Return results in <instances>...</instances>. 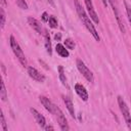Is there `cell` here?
Here are the masks:
<instances>
[{"mask_svg":"<svg viewBox=\"0 0 131 131\" xmlns=\"http://www.w3.org/2000/svg\"><path fill=\"white\" fill-rule=\"evenodd\" d=\"M107 1L110 2L111 6H112V8H113L114 14H115V16H116V19H117V21H118V25H119V28H120L121 32L124 34V33L126 32V30H125V26H124V23H123V21H122V19H121V15H120V13H119V10H118V8H117V5H116V3L114 2V0H107Z\"/></svg>","mask_w":131,"mask_h":131,"instance_id":"8992f818","label":"cell"},{"mask_svg":"<svg viewBox=\"0 0 131 131\" xmlns=\"http://www.w3.org/2000/svg\"><path fill=\"white\" fill-rule=\"evenodd\" d=\"M44 129H45V130H53V127H52V126H45Z\"/></svg>","mask_w":131,"mask_h":131,"instance_id":"484cf974","label":"cell"},{"mask_svg":"<svg viewBox=\"0 0 131 131\" xmlns=\"http://www.w3.org/2000/svg\"><path fill=\"white\" fill-rule=\"evenodd\" d=\"M130 100H131V96H130Z\"/></svg>","mask_w":131,"mask_h":131,"instance_id":"f546056e","label":"cell"},{"mask_svg":"<svg viewBox=\"0 0 131 131\" xmlns=\"http://www.w3.org/2000/svg\"><path fill=\"white\" fill-rule=\"evenodd\" d=\"M53 114H54L55 117H56V120H57V122H58V125H59L60 129H61L62 131H68V130L70 129V127H69V125H68V121H67V119H66V117H64V115H63V113L61 112V110H60L58 106H56L55 104H54Z\"/></svg>","mask_w":131,"mask_h":131,"instance_id":"5b68a950","label":"cell"},{"mask_svg":"<svg viewBox=\"0 0 131 131\" xmlns=\"http://www.w3.org/2000/svg\"><path fill=\"white\" fill-rule=\"evenodd\" d=\"M30 111H31V113H32V115L34 116V118H35V120H36V122L38 123V125L39 126H41V127H45V125H46V121H45V118L36 110V108H33V107H31L30 108Z\"/></svg>","mask_w":131,"mask_h":131,"instance_id":"30bf717a","label":"cell"},{"mask_svg":"<svg viewBox=\"0 0 131 131\" xmlns=\"http://www.w3.org/2000/svg\"><path fill=\"white\" fill-rule=\"evenodd\" d=\"M62 98H63V102H64V104H66V107L68 108V111L70 112V114H71V116L73 117V118H75V110H74V104H73V102H72V100H71V98L69 97V96H62Z\"/></svg>","mask_w":131,"mask_h":131,"instance_id":"4fadbf2b","label":"cell"},{"mask_svg":"<svg viewBox=\"0 0 131 131\" xmlns=\"http://www.w3.org/2000/svg\"><path fill=\"white\" fill-rule=\"evenodd\" d=\"M0 25H1V29H3L5 26V12L3 7L0 8Z\"/></svg>","mask_w":131,"mask_h":131,"instance_id":"ac0fdd59","label":"cell"},{"mask_svg":"<svg viewBox=\"0 0 131 131\" xmlns=\"http://www.w3.org/2000/svg\"><path fill=\"white\" fill-rule=\"evenodd\" d=\"M64 45H66V47L68 48V49H74L75 48V46H76V44H75V42L72 40V39H66V41H64Z\"/></svg>","mask_w":131,"mask_h":131,"instance_id":"d6986e66","label":"cell"},{"mask_svg":"<svg viewBox=\"0 0 131 131\" xmlns=\"http://www.w3.org/2000/svg\"><path fill=\"white\" fill-rule=\"evenodd\" d=\"M28 74H29V76L33 80H35L37 82H41L42 83V82L45 81V76L43 74H41L38 70H36L35 68H33V67H29L28 68Z\"/></svg>","mask_w":131,"mask_h":131,"instance_id":"52a82bcc","label":"cell"},{"mask_svg":"<svg viewBox=\"0 0 131 131\" xmlns=\"http://www.w3.org/2000/svg\"><path fill=\"white\" fill-rule=\"evenodd\" d=\"M0 120H1L2 130H3V131H7L8 128H7V125H6V122H5V118H4V115H3V112H2V111L0 112Z\"/></svg>","mask_w":131,"mask_h":131,"instance_id":"ffe728a7","label":"cell"},{"mask_svg":"<svg viewBox=\"0 0 131 131\" xmlns=\"http://www.w3.org/2000/svg\"><path fill=\"white\" fill-rule=\"evenodd\" d=\"M75 7H76V11H77V13H78L80 19L82 20V23L84 24V26L86 27V29H87V30L89 31V33L93 36V38H94L97 42H99V41H100V37H99V35H98L96 29L94 28L93 24L91 23L90 17H89L88 14L86 13V11H85V9L82 7V5L80 4L79 0H75Z\"/></svg>","mask_w":131,"mask_h":131,"instance_id":"6da1fadb","label":"cell"},{"mask_svg":"<svg viewBox=\"0 0 131 131\" xmlns=\"http://www.w3.org/2000/svg\"><path fill=\"white\" fill-rule=\"evenodd\" d=\"M48 23H49V26H50L52 29L57 28V20H56V18H55L54 16H49Z\"/></svg>","mask_w":131,"mask_h":131,"instance_id":"7402d4cb","label":"cell"},{"mask_svg":"<svg viewBox=\"0 0 131 131\" xmlns=\"http://www.w3.org/2000/svg\"><path fill=\"white\" fill-rule=\"evenodd\" d=\"M60 37H61V36H60V34H56V35L54 36L55 40H57V41H58V40H60Z\"/></svg>","mask_w":131,"mask_h":131,"instance_id":"d4e9b609","label":"cell"},{"mask_svg":"<svg viewBox=\"0 0 131 131\" xmlns=\"http://www.w3.org/2000/svg\"><path fill=\"white\" fill-rule=\"evenodd\" d=\"M84 2H85V5H86V7H87V10H88V13H89V15H90V18H91L95 24H99V18H98V15H97L96 11L94 10L92 1H91V0H84Z\"/></svg>","mask_w":131,"mask_h":131,"instance_id":"ba28073f","label":"cell"},{"mask_svg":"<svg viewBox=\"0 0 131 131\" xmlns=\"http://www.w3.org/2000/svg\"><path fill=\"white\" fill-rule=\"evenodd\" d=\"M45 47H46V50L49 54L52 53V50H51V43H50V37H49V34L47 33V31H45Z\"/></svg>","mask_w":131,"mask_h":131,"instance_id":"9a60e30c","label":"cell"},{"mask_svg":"<svg viewBox=\"0 0 131 131\" xmlns=\"http://www.w3.org/2000/svg\"><path fill=\"white\" fill-rule=\"evenodd\" d=\"M58 73H59V79H60L61 83H62L64 86H68V84H67V78H66V74H64L63 68H62L61 66H58Z\"/></svg>","mask_w":131,"mask_h":131,"instance_id":"2e32d148","label":"cell"},{"mask_svg":"<svg viewBox=\"0 0 131 131\" xmlns=\"http://www.w3.org/2000/svg\"><path fill=\"white\" fill-rule=\"evenodd\" d=\"M124 3H125V8H126V12H127V16H128V20L130 23V26H131V6L127 3L126 0H124Z\"/></svg>","mask_w":131,"mask_h":131,"instance_id":"44dd1931","label":"cell"},{"mask_svg":"<svg viewBox=\"0 0 131 131\" xmlns=\"http://www.w3.org/2000/svg\"><path fill=\"white\" fill-rule=\"evenodd\" d=\"M75 90H76L77 94L80 96V98L82 100H84V101H87L88 100V92H87V90L85 89V87L82 84L77 83L75 85Z\"/></svg>","mask_w":131,"mask_h":131,"instance_id":"9c48e42d","label":"cell"},{"mask_svg":"<svg viewBox=\"0 0 131 131\" xmlns=\"http://www.w3.org/2000/svg\"><path fill=\"white\" fill-rule=\"evenodd\" d=\"M76 64H77V68H78V70H79V72L83 75V77L88 81V82H90V83H93V81H94V77H93V74H92V72L86 67V64L84 63V61H82L81 59H77V61H76Z\"/></svg>","mask_w":131,"mask_h":131,"instance_id":"277c9868","label":"cell"},{"mask_svg":"<svg viewBox=\"0 0 131 131\" xmlns=\"http://www.w3.org/2000/svg\"><path fill=\"white\" fill-rule=\"evenodd\" d=\"M1 5L2 6H6L7 4H6V0H1Z\"/></svg>","mask_w":131,"mask_h":131,"instance_id":"83f0119b","label":"cell"},{"mask_svg":"<svg viewBox=\"0 0 131 131\" xmlns=\"http://www.w3.org/2000/svg\"><path fill=\"white\" fill-rule=\"evenodd\" d=\"M42 19H43V21H48L49 16H48L47 12H43V14H42Z\"/></svg>","mask_w":131,"mask_h":131,"instance_id":"cb8c5ba5","label":"cell"},{"mask_svg":"<svg viewBox=\"0 0 131 131\" xmlns=\"http://www.w3.org/2000/svg\"><path fill=\"white\" fill-rule=\"evenodd\" d=\"M102 3H103V5L106 7L107 6V0H102Z\"/></svg>","mask_w":131,"mask_h":131,"instance_id":"f1b7e54d","label":"cell"},{"mask_svg":"<svg viewBox=\"0 0 131 131\" xmlns=\"http://www.w3.org/2000/svg\"><path fill=\"white\" fill-rule=\"evenodd\" d=\"M39 100H40V102L42 103V105L46 108V111H48L49 113L53 114V111H54V104L49 100V98H47L46 96H40V97H39Z\"/></svg>","mask_w":131,"mask_h":131,"instance_id":"8fae6325","label":"cell"},{"mask_svg":"<svg viewBox=\"0 0 131 131\" xmlns=\"http://www.w3.org/2000/svg\"><path fill=\"white\" fill-rule=\"evenodd\" d=\"M16 5L21 9H28V4L25 0H16Z\"/></svg>","mask_w":131,"mask_h":131,"instance_id":"603a6c76","label":"cell"},{"mask_svg":"<svg viewBox=\"0 0 131 131\" xmlns=\"http://www.w3.org/2000/svg\"><path fill=\"white\" fill-rule=\"evenodd\" d=\"M9 40H10V41H9V42H10V47H11V49H12L14 55L17 57V59H18V61L21 63V66L27 67V64H28L27 58H26L25 53H24L23 49L20 48L19 44L17 43V41L15 40V38H14L13 36H10V39H9Z\"/></svg>","mask_w":131,"mask_h":131,"instance_id":"7a4b0ae2","label":"cell"},{"mask_svg":"<svg viewBox=\"0 0 131 131\" xmlns=\"http://www.w3.org/2000/svg\"><path fill=\"white\" fill-rule=\"evenodd\" d=\"M28 23H29V25H30L34 30H36L39 34H41V33H42V27H41L40 23H39L36 18H34V17L30 16V17H28Z\"/></svg>","mask_w":131,"mask_h":131,"instance_id":"7c38bea8","label":"cell"},{"mask_svg":"<svg viewBox=\"0 0 131 131\" xmlns=\"http://www.w3.org/2000/svg\"><path fill=\"white\" fill-rule=\"evenodd\" d=\"M55 51L57 52V54L61 57H68L69 56V51L68 49H66V47L60 44V43H57L56 46H55Z\"/></svg>","mask_w":131,"mask_h":131,"instance_id":"5bb4252c","label":"cell"},{"mask_svg":"<svg viewBox=\"0 0 131 131\" xmlns=\"http://www.w3.org/2000/svg\"><path fill=\"white\" fill-rule=\"evenodd\" d=\"M1 68H2V72H3V74H4V75H6V74H5V67H4V64H3V63H1Z\"/></svg>","mask_w":131,"mask_h":131,"instance_id":"4316f807","label":"cell"},{"mask_svg":"<svg viewBox=\"0 0 131 131\" xmlns=\"http://www.w3.org/2000/svg\"><path fill=\"white\" fill-rule=\"evenodd\" d=\"M118 104H119V107H120V111L125 119V122L128 126V128L131 130V115H130V112H129V108L125 102V100L122 98V96H118Z\"/></svg>","mask_w":131,"mask_h":131,"instance_id":"3957f363","label":"cell"},{"mask_svg":"<svg viewBox=\"0 0 131 131\" xmlns=\"http://www.w3.org/2000/svg\"><path fill=\"white\" fill-rule=\"evenodd\" d=\"M0 96H1V99L3 101L6 100L7 98V94H6V88H5V85H4V82L1 81V93H0Z\"/></svg>","mask_w":131,"mask_h":131,"instance_id":"e0dca14e","label":"cell"}]
</instances>
